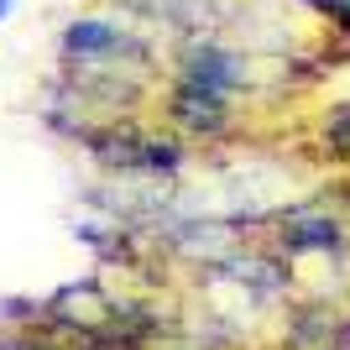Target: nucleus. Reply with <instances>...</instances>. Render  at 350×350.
<instances>
[{
    "label": "nucleus",
    "instance_id": "f257e3e1",
    "mask_svg": "<svg viewBox=\"0 0 350 350\" xmlns=\"http://www.w3.org/2000/svg\"><path fill=\"white\" fill-rule=\"evenodd\" d=\"M63 63H126V68H152V47L136 31L116 27L110 16H73L58 31Z\"/></svg>",
    "mask_w": 350,
    "mask_h": 350
},
{
    "label": "nucleus",
    "instance_id": "0eeeda50",
    "mask_svg": "<svg viewBox=\"0 0 350 350\" xmlns=\"http://www.w3.org/2000/svg\"><path fill=\"white\" fill-rule=\"evenodd\" d=\"M335 350H350V319H340V329H335Z\"/></svg>",
    "mask_w": 350,
    "mask_h": 350
},
{
    "label": "nucleus",
    "instance_id": "20e7f679",
    "mask_svg": "<svg viewBox=\"0 0 350 350\" xmlns=\"http://www.w3.org/2000/svg\"><path fill=\"white\" fill-rule=\"evenodd\" d=\"M278 246L282 256H308V251H340L345 246V219L335 215H319L314 204L304 209H282L278 215Z\"/></svg>",
    "mask_w": 350,
    "mask_h": 350
},
{
    "label": "nucleus",
    "instance_id": "6e6552de",
    "mask_svg": "<svg viewBox=\"0 0 350 350\" xmlns=\"http://www.w3.org/2000/svg\"><path fill=\"white\" fill-rule=\"evenodd\" d=\"M335 31H345V37H350V11H340V21H335Z\"/></svg>",
    "mask_w": 350,
    "mask_h": 350
},
{
    "label": "nucleus",
    "instance_id": "1a4fd4ad",
    "mask_svg": "<svg viewBox=\"0 0 350 350\" xmlns=\"http://www.w3.org/2000/svg\"><path fill=\"white\" fill-rule=\"evenodd\" d=\"M11 11H16V0H0V21H5Z\"/></svg>",
    "mask_w": 350,
    "mask_h": 350
},
{
    "label": "nucleus",
    "instance_id": "7ed1b4c3",
    "mask_svg": "<svg viewBox=\"0 0 350 350\" xmlns=\"http://www.w3.org/2000/svg\"><path fill=\"white\" fill-rule=\"evenodd\" d=\"M162 110L178 120L183 142H219V136L235 126V100L230 94H215V89H193V84H173Z\"/></svg>",
    "mask_w": 350,
    "mask_h": 350
},
{
    "label": "nucleus",
    "instance_id": "423d86ee",
    "mask_svg": "<svg viewBox=\"0 0 350 350\" xmlns=\"http://www.w3.org/2000/svg\"><path fill=\"white\" fill-rule=\"evenodd\" d=\"M319 136H324V152L340 162H350V100L345 105H329L319 120Z\"/></svg>",
    "mask_w": 350,
    "mask_h": 350
},
{
    "label": "nucleus",
    "instance_id": "39448f33",
    "mask_svg": "<svg viewBox=\"0 0 350 350\" xmlns=\"http://www.w3.org/2000/svg\"><path fill=\"white\" fill-rule=\"evenodd\" d=\"M183 167H189V146H183V136H173V131H142V142H136V162H131V178L173 183Z\"/></svg>",
    "mask_w": 350,
    "mask_h": 350
},
{
    "label": "nucleus",
    "instance_id": "f03ea898",
    "mask_svg": "<svg viewBox=\"0 0 350 350\" xmlns=\"http://www.w3.org/2000/svg\"><path fill=\"white\" fill-rule=\"evenodd\" d=\"M251 79L246 53L215 42V37H189L173 53V84H193V89H215V94H241Z\"/></svg>",
    "mask_w": 350,
    "mask_h": 350
}]
</instances>
